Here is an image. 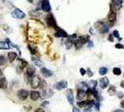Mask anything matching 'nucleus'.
<instances>
[{
    "label": "nucleus",
    "instance_id": "nucleus-1",
    "mask_svg": "<svg viewBox=\"0 0 124 112\" xmlns=\"http://www.w3.org/2000/svg\"><path fill=\"white\" fill-rule=\"evenodd\" d=\"M95 28L102 34H106L109 30V26L107 24H106L105 22H97L95 23Z\"/></svg>",
    "mask_w": 124,
    "mask_h": 112
},
{
    "label": "nucleus",
    "instance_id": "nucleus-2",
    "mask_svg": "<svg viewBox=\"0 0 124 112\" xmlns=\"http://www.w3.org/2000/svg\"><path fill=\"white\" fill-rule=\"evenodd\" d=\"M46 22L48 24V26L52 27V28H57V22L56 20L54 18V16L51 13H49L48 16L46 17Z\"/></svg>",
    "mask_w": 124,
    "mask_h": 112
},
{
    "label": "nucleus",
    "instance_id": "nucleus-3",
    "mask_svg": "<svg viewBox=\"0 0 124 112\" xmlns=\"http://www.w3.org/2000/svg\"><path fill=\"white\" fill-rule=\"evenodd\" d=\"M11 16L14 17L15 19H23L25 17V13L23 11H22L20 8L15 7L12 11H11Z\"/></svg>",
    "mask_w": 124,
    "mask_h": 112
},
{
    "label": "nucleus",
    "instance_id": "nucleus-4",
    "mask_svg": "<svg viewBox=\"0 0 124 112\" xmlns=\"http://www.w3.org/2000/svg\"><path fill=\"white\" fill-rule=\"evenodd\" d=\"M40 83H41V80H40V79L37 76L31 77V79H30V84H31V87L32 88L36 89V88L40 87Z\"/></svg>",
    "mask_w": 124,
    "mask_h": 112
},
{
    "label": "nucleus",
    "instance_id": "nucleus-5",
    "mask_svg": "<svg viewBox=\"0 0 124 112\" xmlns=\"http://www.w3.org/2000/svg\"><path fill=\"white\" fill-rule=\"evenodd\" d=\"M17 95H18V97H19L20 100L23 101V100H26V98L28 97V95H29V92H28L27 90L22 89V90H19V91H18Z\"/></svg>",
    "mask_w": 124,
    "mask_h": 112
},
{
    "label": "nucleus",
    "instance_id": "nucleus-6",
    "mask_svg": "<svg viewBox=\"0 0 124 112\" xmlns=\"http://www.w3.org/2000/svg\"><path fill=\"white\" fill-rule=\"evenodd\" d=\"M41 8L43 11L45 12H50L51 11V5H50V1L49 0H43L41 2Z\"/></svg>",
    "mask_w": 124,
    "mask_h": 112
},
{
    "label": "nucleus",
    "instance_id": "nucleus-7",
    "mask_svg": "<svg viewBox=\"0 0 124 112\" xmlns=\"http://www.w3.org/2000/svg\"><path fill=\"white\" fill-rule=\"evenodd\" d=\"M116 19H117V13H116L115 11H111V10H110V12H109L108 15H107V21L109 22L110 25L113 24V23L115 22Z\"/></svg>",
    "mask_w": 124,
    "mask_h": 112
},
{
    "label": "nucleus",
    "instance_id": "nucleus-8",
    "mask_svg": "<svg viewBox=\"0 0 124 112\" xmlns=\"http://www.w3.org/2000/svg\"><path fill=\"white\" fill-rule=\"evenodd\" d=\"M40 73H41V75H42L44 78H49V77H51V76L53 75V72H52L51 70L46 68V67H41Z\"/></svg>",
    "mask_w": 124,
    "mask_h": 112
},
{
    "label": "nucleus",
    "instance_id": "nucleus-9",
    "mask_svg": "<svg viewBox=\"0 0 124 112\" xmlns=\"http://www.w3.org/2000/svg\"><path fill=\"white\" fill-rule=\"evenodd\" d=\"M55 36H57V37H67L68 35H67V33L64 30L57 27L56 28V32H55Z\"/></svg>",
    "mask_w": 124,
    "mask_h": 112
},
{
    "label": "nucleus",
    "instance_id": "nucleus-10",
    "mask_svg": "<svg viewBox=\"0 0 124 112\" xmlns=\"http://www.w3.org/2000/svg\"><path fill=\"white\" fill-rule=\"evenodd\" d=\"M66 88H67V82L65 80H61V81H59L55 84V89H57L59 91L66 89Z\"/></svg>",
    "mask_w": 124,
    "mask_h": 112
},
{
    "label": "nucleus",
    "instance_id": "nucleus-11",
    "mask_svg": "<svg viewBox=\"0 0 124 112\" xmlns=\"http://www.w3.org/2000/svg\"><path fill=\"white\" fill-rule=\"evenodd\" d=\"M99 85L101 87V89H106L107 86H109V79L106 77H104L103 79H101L100 82H99Z\"/></svg>",
    "mask_w": 124,
    "mask_h": 112
},
{
    "label": "nucleus",
    "instance_id": "nucleus-12",
    "mask_svg": "<svg viewBox=\"0 0 124 112\" xmlns=\"http://www.w3.org/2000/svg\"><path fill=\"white\" fill-rule=\"evenodd\" d=\"M66 98H67V101H68V103L70 104V105H74V94H72V90L71 89H69V90H67V93H66Z\"/></svg>",
    "mask_w": 124,
    "mask_h": 112
},
{
    "label": "nucleus",
    "instance_id": "nucleus-13",
    "mask_svg": "<svg viewBox=\"0 0 124 112\" xmlns=\"http://www.w3.org/2000/svg\"><path fill=\"white\" fill-rule=\"evenodd\" d=\"M86 95H87L86 91H84L82 89H77V98L78 100H83Z\"/></svg>",
    "mask_w": 124,
    "mask_h": 112
},
{
    "label": "nucleus",
    "instance_id": "nucleus-14",
    "mask_svg": "<svg viewBox=\"0 0 124 112\" xmlns=\"http://www.w3.org/2000/svg\"><path fill=\"white\" fill-rule=\"evenodd\" d=\"M122 0H112V4L110 6L116 9H120L122 6Z\"/></svg>",
    "mask_w": 124,
    "mask_h": 112
},
{
    "label": "nucleus",
    "instance_id": "nucleus-15",
    "mask_svg": "<svg viewBox=\"0 0 124 112\" xmlns=\"http://www.w3.org/2000/svg\"><path fill=\"white\" fill-rule=\"evenodd\" d=\"M30 98L33 101H36L40 98V94L37 91H31L30 92Z\"/></svg>",
    "mask_w": 124,
    "mask_h": 112
},
{
    "label": "nucleus",
    "instance_id": "nucleus-16",
    "mask_svg": "<svg viewBox=\"0 0 124 112\" xmlns=\"http://www.w3.org/2000/svg\"><path fill=\"white\" fill-rule=\"evenodd\" d=\"M35 72H36V69H35L34 66H32V65H28V66L26 67V74H27L30 78L33 77V76H35Z\"/></svg>",
    "mask_w": 124,
    "mask_h": 112
},
{
    "label": "nucleus",
    "instance_id": "nucleus-17",
    "mask_svg": "<svg viewBox=\"0 0 124 112\" xmlns=\"http://www.w3.org/2000/svg\"><path fill=\"white\" fill-rule=\"evenodd\" d=\"M17 58V53L14 52V51H9L7 53V59H8V62L9 63H13L14 60H16Z\"/></svg>",
    "mask_w": 124,
    "mask_h": 112
},
{
    "label": "nucleus",
    "instance_id": "nucleus-18",
    "mask_svg": "<svg viewBox=\"0 0 124 112\" xmlns=\"http://www.w3.org/2000/svg\"><path fill=\"white\" fill-rule=\"evenodd\" d=\"M32 62L35 64V65H36V66H38V67H42L43 66V65H44V63L41 61V60H39L38 58H36V57H32Z\"/></svg>",
    "mask_w": 124,
    "mask_h": 112
},
{
    "label": "nucleus",
    "instance_id": "nucleus-19",
    "mask_svg": "<svg viewBox=\"0 0 124 112\" xmlns=\"http://www.w3.org/2000/svg\"><path fill=\"white\" fill-rule=\"evenodd\" d=\"M18 61H19V66L21 67L22 70L25 66H26V67L28 66V63H27L25 60H23V59H22V58H19Z\"/></svg>",
    "mask_w": 124,
    "mask_h": 112
},
{
    "label": "nucleus",
    "instance_id": "nucleus-20",
    "mask_svg": "<svg viewBox=\"0 0 124 112\" xmlns=\"http://www.w3.org/2000/svg\"><path fill=\"white\" fill-rule=\"evenodd\" d=\"M7 87V81L6 78H0V89H5Z\"/></svg>",
    "mask_w": 124,
    "mask_h": 112
},
{
    "label": "nucleus",
    "instance_id": "nucleus-21",
    "mask_svg": "<svg viewBox=\"0 0 124 112\" xmlns=\"http://www.w3.org/2000/svg\"><path fill=\"white\" fill-rule=\"evenodd\" d=\"M9 48H10V45L8 42H5V41L0 42V50H8Z\"/></svg>",
    "mask_w": 124,
    "mask_h": 112
},
{
    "label": "nucleus",
    "instance_id": "nucleus-22",
    "mask_svg": "<svg viewBox=\"0 0 124 112\" xmlns=\"http://www.w3.org/2000/svg\"><path fill=\"white\" fill-rule=\"evenodd\" d=\"M78 40L83 44V43H85V42H88L89 40H90V36H88V35H85V36H80L79 37H78Z\"/></svg>",
    "mask_w": 124,
    "mask_h": 112
},
{
    "label": "nucleus",
    "instance_id": "nucleus-23",
    "mask_svg": "<svg viewBox=\"0 0 124 112\" xmlns=\"http://www.w3.org/2000/svg\"><path fill=\"white\" fill-rule=\"evenodd\" d=\"M108 94H110V95H113V94H115L116 93H117V89H116V87L115 86H110L109 88H108Z\"/></svg>",
    "mask_w": 124,
    "mask_h": 112
},
{
    "label": "nucleus",
    "instance_id": "nucleus-24",
    "mask_svg": "<svg viewBox=\"0 0 124 112\" xmlns=\"http://www.w3.org/2000/svg\"><path fill=\"white\" fill-rule=\"evenodd\" d=\"M107 71H108V69H107L106 67L102 66V67H100V69H99V74H100L101 76H104V75H106V74L107 73Z\"/></svg>",
    "mask_w": 124,
    "mask_h": 112
},
{
    "label": "nucleus",
    "instance_id": "nucleus-25",
    "mask_svg": "<svg viewBox=\"0 0 124 112\" xmlns=\"http://www.w3.org/2000/svg\"><path fill=\"white\" fill-rule=\"evenodd\" d=\"M113 74L116 75V76H120V75L121 74L120 68H119V67H114V68H113Z\"/></svg>",
    "mask_w": 124,
    "mask_h": 112
},
{
    "label": "nucleus",
    "instance_id": "nucleus-26",
    "mask_svg": "<svg viewBox=\"0 0 124 112\" xmlns=\"http://www.w3.org/2000/svg\"><path fill=\"white\" fill-rule=\"evenodd\" d=\"M6 57L4 55H0V65H4L6 64Z\"/></svg>",
    "mask_w": 124,
    "mask_h": 112
},
{
    "label": "nucleus",
    "instance_id": "nucleus-27",
    "mask_svg": "<svg viewBox=\"0 0 124 112\" xmlns=\"http://www.w3.org/2000/svg\"><path fill=\"white\" fill-rule=\"evenodd\" d=\"M80 86L82 87L81 89H82V90H84V91H85V90L87 91V90L89 89V85H88L86 82H81V83H80Z\"/></svg>",
    "mask_w": 124,
    "mask_h": 112
},
{
    "label": "nucleus",
    "instance_id": "nucleus-28",
    "mask_svg": "<svg viewBox=\"0 0 124 112\" xmlns=\"http://www.w3.org/2000/svg\"><path fill=\"white\" fill-rule=\"evenodd\" d=\"M112 35H113V36H115V37H118V38L121 39V38L120 37V33H119V31H118V30H114Z\"/></svg>",
    "mask_w": 124,
    "mask_h": 112
},
{
    "label": "nucleus",
    "instance_id": "nucleus-29",
    "mask_svg": "<svg viewBox=\"0 0 124 112\" xmlns=\"http://www.w3.org/2000/svg\"><path fill=\"white\" fill-rule=\"evenodd\" d=\"M28 49H29V51H31L32 54H36V50L35 48H33V47H31V46H28Z\"/></svg>",
    "mask_w": 124,
    "mask_h": 112
},
{
    "label": "nucleus",
    "instance_id": "nucleus-30",
    "mask_svg": "<svg viewBox=\"0 0 124 112\" xmlns=\"http://www.w3.org/2000/svg\"><path fill=\"white\" fill-rule=\"evenodd\" d=\"M94 108H95L96 111H99V110H100V102H97V101H96V103H95V105H94Z\"/></svg>",
    "mask_w": 124,
    "mask_h": 112
},
{
    "label": "nucleus",
    "instance_id": "nucleus-31",
    "mask_svg": "<svg viewBox=\"0 0 124 112\" xmlns=\"http://www.w3.org/2000/svg\"><path fill=\"white\" fill-rule=\"evenodd\" d=\"M97 80H91V84L92 85V88H96V86H97Z\"/></svg>",
    "mask_w": 124,
    "mask_h": 112
},
{
    "label": "nucleus",
    "instance_id": "nucleus-32",
    "mask_svg": "<svg viewBox=\"0 0 124 112\" xmlns=\"http://www.w3.org/2000/svg\"><path fill=\"white\" fill-rule=\"evenodd\" d=\"M88 48H89V49L93 48V42H92L91 40H89V41H88Z\"/></svg>",
    "mask_w": 124,
    "mask_h": 112
},
{
    "label": "nucleus",
    "instance_id": "nucleus-33",
    "mask_svg": "<svg viewBox=\"0 0 124 112\" xmlns=\"http://www.w3.org/2000/svg\"><path fill=\"white\" fill-rule=\"evenodd\" d=\"M79 72H80V74H81V76H84V75L86 74V70H85L84 68H82V67H81V68L79 69Z\"/></svg>",
    "mask_w": 124,
    "mask_h": 112
},
{
    "label": "nucleus",
    "instance_id": "nucleus-34",
    "mask_svg": "<svg viewBox=\"0 0 124 112\" xmlns=\"http://www.w3.org/2000/svg\"><path fill=\"white\" fill-rule=\"evenodd\" d=\"M115 47H116L117 49H124V46H123V45H121V44H120V43L116 44V45H115Z\"/></svg>",
    "mask_w": 124,
    "mask_h": 112
},
{
    "label": "nucleus",
    "instance_id": "nucleus-35",
    "mask_svg": "<svg viewBox=\"0 0 124 112\" xmlns=\"http://www.w3.org/2000/svg\"><path fill=\"white\" fill-rule=\"evenodd\" d=\"M107 39H108V41L112 42V41L114 40V36H113V35H112V34H111V35H109V36H108V37H107Z\"/></svg>",
    "mask_w": 124,
    "mask_h": 112
},
{
    "label": "nucleus",
    "instance_id": "nucleus-36",
    "mask_svg": "<svg viewBox=\"0 0 124 112\" xmlns=\"http://www.w3.org/2000/svg\"><path fill=\"white\" fill-rule=\"evenodd\" d=\"M87 71H88L87 73H88V75H89V77H90V78H91V77L93 76V73H92V72L91 71V69H88Z\"/></svg>",
    "mask_w": 124,
    "mask_h": 112
},
{
    "label": "nucleus",
    "instance_id": "nucleus-37",
    "mask_svg": "<svg viewBox=\"0 0 124 112\" xmlns=\"http://www.w3.org/2000/svg\"><path fill=\"white\" fill-rule=\"evenodd\" d=\"M73 112H80V111H79V109H78L77 108H76V107H73Z\"/></svg>",
    "mask_w": 124,
    "mask_h": 112
},
{
    "label": "nucleus",
    "instance_id": "nucleus-38",
    "mask_svg": "<svg viewBox=\"0 0 124 112\" xmlns=\"http://www.w3.org/2000/svg\"><path fill=\"white\" fill-rule=\"evenodd\" d=\"M36 112H45V110H44L43 108H37V109L36 110Z\"/></svg>",
    "mask_w": 124,
    "mask_h": 112
},
{
    "label": "nucleus",
    "instance_id": "nucleus-39",
    "mask_svg": "<svg viewBox=\"0 0 124 112\" xmlns=\"http://www.w3.org/2000/svg\"><path fill=\"white\" fill-rule=\"evenodd\" d=\"M47 105H49V101H46V102H43V103L41 104V106H42V107H45V106H47Z\"/></svg>",
    "mask_w": 124,
    "mask_h": 112
},
{
    "label": "nucleus",
    "instance_id": "nucleus-40",
    "mask_svg": "<svg viewBox=\"0 0 124 112\" xmlns=\"http://www.w3.org/2000/svg\"><path fill=\"white\" fill-rule=\"evenodd\" d=\"M124 94H122V93H119V94H118V96H119V98H122V96H123Z\"/></svg>",
    "mask_w": 124,
    "mask_h": 112
},
{
    "label": "nucleus",
    "instance_id": "nucleus-41",
    "mask_svg": "<svg viewBox=\"0 0 124 112\" xmlns=\"http://www.w3.org/2000/svg\"><path fill=\"white\" fill-rule=\"evenodd\" d=\"M120 106H121L122 108H124V100H121V102H120Z\"/></svg>",
    "mask_w": 124,
    "mask_h": 112
},
{
    "label": "nucleus",
    "instance_id": "nucleus-42",
    "mask_svg": "<svg viewBox=\"0 0 124 112\" xmlns=\"http://www.w3.org/2000/svg\"><path fill=\"white\" fill-rule=\"evenodd\" d=\"M113 112H123L122 109H116V110H114Z\"/></svg>",
    "mask_w": 124,
    "mask_h": 112
},
{
    "label": "nucleus",
    "instance_id": "nucleus-43",
    "mask_svg": "<svg viewBox=\"0 0 124 112\" xmlns=\"http://www.w3.org/2000/svg\"><path fill=\"white\" fill-rule=\"evenodd\" d=\"M120 87L124 88V80H123V81H121V82H120Z\"/></svg>",
    "mask_w": 124,
    "mask_h": 112
},
{
    "label": "nucleus",
    "instance_id": "nucleus-44",
    "mask_svg": "<svg viewBox=\"0 0 124 112\" xmlns=\"http://www.w3.org/2000/svg\"><path fill=\"white\" fill-rule=\"evenodd\" d=\"M2 76H3V71H2V69L0 68V78H1Z\"/></svg>",
    "mask_w": 124,
    "mask_h": 112
},
{
    "label": "nucleus",
    "instance_id": "nucleus-45",
    "mask_svg": "<svg viewBox=\"0 0 124 112\" xmlns=\"http://www.w3.org/2000/svg\"><path fill=\"white\" fill-rule=\"evenodd\" d=\"M26 110H31V107H26Z\"/></svg>",
    "mask_w": 124,
    "mask_h": 112
},
{
    "label": "nucleus",
    "instance_id": "nucleus-46",
    "mask_svg": "<svg viewBox=\"0 0 124 112\" xmlns=\"http://www.w3.org/2000/svg\"><path fill=\"white\" fill-rule=\"evenodd\" d=\"M27 1H28V2H30V3H33V1H34V0H27Z\"/></svg>",
    "mask_w": 124,
    "mask_h": 112
}]
</instances>
